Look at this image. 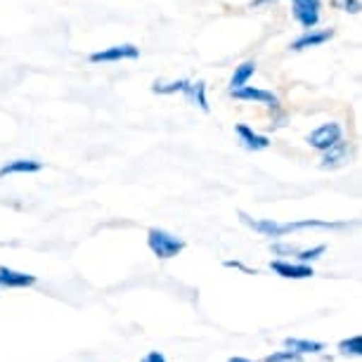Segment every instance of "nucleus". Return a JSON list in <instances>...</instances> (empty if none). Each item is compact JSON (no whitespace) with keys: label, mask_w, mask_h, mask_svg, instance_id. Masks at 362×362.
Here are the masks:
<instances>
[{"label":"nucleus","mask_w":362,"mask_h":362,"mask_svg":"<svg viewBox=\"0 0 362 362\" xmlns=\"http://www.w3.org/2000/svg\"><path fill=\"white\" fill-rule=\"evenodd\" d=\"M239 218H242L244 225H249L251 230L261 232L263 237H270V239H282L286 237L289 232H296V230H303V228H346L344 223H329V221H300V223H277V221H256L251 218L249 214L239 211Z\"/></svg>","instance_id":"nucleus-1"},{"label":"nucleus","mask_w":362,"mask_h":362,"mask_svg":"<svg viewBox=\"0 0 362 362\" xmlns=\"http://www.w3.org/2000/svg\"><path fill=\"white\" fill-rule=\"evenodd\" d=\"M147 244L156 258H173L185 249V242H182L180 237L170 235V232L159 230V228H152L147 232Z\"/></svg>","instance_id":"nucleus-2"},{"label":"nucleus","mask_w":362,"mask_h":362,"mask_svg":"<svg viewBox=\"0 0 362 362\" xmlns=\"http://www.w3.org/2000/svg\"><path fill=\"white\" fill-rule=\"evenodd\" d=\"M140 57V47L133 43H121V45H112L105 47V50H98L90 54L93 64H116V62H126V59H138Z\"/></svg>","instance_id":"nucleus-3"},{"label":"nucleus","mask_w":362,"mask_h":362,"mask_svg":"<svg viewBox=\"0 0 362 362\" xmlns=\"http://www.w3.org/2000/svg\"><path fill=\"white\" fill-rule=\"evenodd\" d=\"M230 95L239 102H256V105H265L272 112H279L282 105H279V98L272 90H265V88H254V86H242L237 90H230Z\"/></svg>","instance_id":"nucleus-4"},{"label":"nucleus","mask_w":362,"mask_h":362,"mask_svg":"<svg viewBox=\"0 0 362 362\" xmlns=\"http://www.w3.org/2000/svg\"><path fill=\"white\" fill-rule=\"evenodd\" d=\"M341 138H344V128H341L337 121H329V124L317 126L315 131L305 138V142H308L313 149H317V152H325V149H329L334 142H339Z\"/></svg>","instance_id":"nucleus-5"},{"label":"nucleus","mask_w":362,"mask_h":362,"mask_svg":"<svg viewBox=\"0 0 362 362\" xmlns=\"http://www.w3.org/2000/svg\"><path fill=\"white\" fill-rule=\"evenodd\" d=\"M320 10H322V0H291V15L303 29H315Z\"/></svg>","instance_id":"nucleus-6"},{"label":"nucleus","mask_w":362,"mask_h":362,"mask_svg":"<svg viewBox=\"0 0 362 362\" xmlns=\"http://www.w3.org/2000/svg\"><path fill=\"white\" fill-rule=\"evenodd\" d=\"M351 152H353V147H351V142H346L344 138H341L339 142H334V145L329 149H325V152H320L322 154V159H320V168H341V166H346L348 161H351Z\"/></svg>","instance_id":"nucleus-7"},{"label":"nucleus","mask_w":362,"mask_h":362,"mask_svg":"<svg viewBox=\"0 0 362 362\" xmlns=\"http://www.w3.org/2000/svg\"><path fill=\"white\" fill-rule=\"evenodd\" d=\"M332 38H334L332 29H305L296 40H291L289 50L291 52H303V50H308V47L325 45L327 40H332Z\"/></svg>","instance_id":"nucleus-8"},{"label":"nucleus","mask_w":362,"mask_h":362,"mask_svg":"<svg viewBox=\"0 0 362 362\" xmlns=\"http://www.w3.org/2000/svg\"><path fill=\"white\" fill-rule=\"evenodd\" d=\"M235 133L239 142H242V147L251 149V152H261V149H268L270 147V138L263 133H256L254 128L247 126V124H237L235 126Z\"/></svg>","instance_id":"nucleus-9"},{"label":"nucleus","mask_w":362,"mask_h":362,"mask_svg":"<svg viewBox=\"0 0 362 362\" xmlns=\"http://www.w3.org/2000/svg\"><path fill=\"white\" fill-rule=\"evenodd\" d=\"M270 270L277 272L284 279H308L315 275L308 263H289V261H272Z\"/></svg>","instance_id":"nucleus-10"},{"label":"nucleus","mask_w":362,"mask_h":362,"mask_svg":"<svg viewBox=\"0 0 362 362\" xmlns=\"http://www.w3.org/2000/svg\"><path fill=\"white\" fill-rule=\"evenodd\" d=\"M36 284V277L26 275V272L12 270L0 265V286H8V289H22V286H31Z\"/></svg>","instance_id":"nucleus-11"},{"label":"nucleus","mask_w":362,"mask_h":362,"mask_svg":"<svg viewBox=\"0 0 362 362\" xmlns=\"http://www.w3.org/2000/svg\"><path fill=\"white\" fill-rule=\"evenodd\" d=\"M40 168H43V163L38 159H15L8 161L5 166H0V177L17 175V173H38Z\"/></svg>","instance_id":"nucleus-12"},{"label":"nucleus","mask_w":362,"mask_h":362,"mask_svg":"<svg viewBox=\"0 0 362 362\" xmlns=\"http://www.w3.org/2000/svg\"><path fill=\"white\" fill-rule=\"evenodd\" d=\"M185 98L192 102L194 107H199L202 112H211V107H209V98H206V83H204V81H197V83H189V88L185 93Z\"/></svg>","instance_id":"nucleus-13"},{"label":"nucleus","mask_w":362,"mask_h":362,"mask_svg":"<svg viewBox=\"0 0 362 362\" xmlns=\"http://www.w3.org/2000/svg\"><path fill=\"white\" fill-rule=\"evenodd\" d=\"M256 74V62H242L239 66H235V74L230 78V90H237V88L247 86Z\"/></svg>","instance_id":"nucleus-14"},{"label":"nucleus","mask_w":362,"mask_h":362,"mask_svg":"<svg viewBox=\"0 0 362 362\" xmlns=\"http://www.w3.org/2000/svg\"><path fill=\"white\" fill-rule=\"evenodd\" d=\"M189 88L187 78H177V81H156L152 86L154 95H175V93H185Z\"/></svg>","instance_id":"nucleus-15"},{"label":"nucleus","mask_w":362,"mask_h":362,"mask_svg":"<svg viewBox=\"0 0 362 362\" xmlns=\"http://www.w3.org/2000/svg\"><path fill=\"white\" fill-rule=\"evenodd\" d=\"M284 346L289 348V351H296V353H320L325 351V346L320 344V341H308V339H286Z\"/></svg>","instance_id":"nucleus-16"},{"label":"nucleus","mask_w":362,"mask_h":362,"mask_svg":"<svg viewBox=\"0 0 362 362\" xmlns=\"http://www.w3.org/2000/svg\"><path fill=\"white\" fill-rule=\"evenodd\" d=\"M327 251L325 244H317V247H313V249H298L296 251V256H298V263H310V261H315V258H320Z\"/></svg>","instance_id":"nucleus-17"},{"label":"nucleus","mask_w":362,"mask_h":362,"mask_svg":"<svg viewBox=\"0 0 362 362\" xmlns=\"http://www.w3.org/2000/svg\"><path fill=\"white\" fill-rule=\"evenodd\" d=\"M339 351L344 353V355H360L362 353V339L360 337H351V339L341 341Z\"/></svg>","instance_id":"nucleus-18"},{"label":"nucleus","mask_w":362,"mask_h":362,"mask_svg":"<svg viewBox=\"0 0 362 362\" xmlns=\"http://www.w3.org/2000/svg\"><path fill=\"white\" fill-rule=\"evenodd\" d=\"M263 362H303V358H300V353L296 351H279V353L268 355Z\"/></svg>","instance_id":"nucleus-19"},{"label":"nucleus","mask_w":362,"mask_h":362,"mask_svg":"<svg viewBox=\"0 0 362 362\" xmlns=\"http://www.w3.org/2000/svg\"><path fill=\"white\" fill-rule=\"evenodd\" d=\"M334 5L341 8L344 12H351V15H360V10H362L360 0H334Z\"/></svg>","instance_id":"nucleus-20"},{"label":"nucleus","mask_w":362,"mask_h":362,"mask_svg":"<svg viewBox=\"0 0 362 362\" xmlns=\"http://www.w3.org/2000/svg\"><path fill=\"white\" fill-rule=\"evenodd\" d=\"M272 251H275V254H296V247H291V244H272Z\"/></svg>","instance_id":"nucleus-21"},{"label":"nucleus","mask_w":362,"mask_h":362,"mask_svg":"<svg viewBox=\"0 0 362 362\" xmlns=\"http://www.w3.org/2000/svg\"><path fill=\"white\" fill-rule=\"evenodd\" d=\"M225 265H228V268H237V270H244V272H247V275H256V270H249L247 265H242V263H239V261H228V263H225Z\"/></svg>","instance_id":"nucleus-22"},{"label":"nucleus","mask_w":362,"mask_h":362,"mask_svg":"<svg viewBox=\"0 0 362 362\" xmlns=\"http://www.w3.org/2000/svg\"><path fill=\"white\" fill-rule=\"evenodd\" d=\"M142 362H166V358H163V355H161V353H156V351H152V353H149V355H147V358H145V360H142Z\"/></svg>","instance_id":"nucleus-23"},{"label":"nucleus","mask_w":362,"mask_h":362,"mask_svg":"<svg viewBox=\"0 0 362 362\" xmlns=\"http://www.w3.org/2000/svg\"><path fill=\"white\" fill-rule=\"evenodd\" d=\"M268 3H272V0H254V3H251V8H261V5H268Z\"/></svg>","instance_id":"nucleus-24"},{"label":"nucleus","mask_w":362,"mask_h":362,"mask_svg":"<svg viewBox=\"0 0 362 362\" xmlns=\"http://www.w3.org/2000/svg\"><path fill=\"white\" fill-rule=\"evenodd\" d=\"M230 362H251V360H247V358H232Z\"/></svg>","instance_id":"nucleus-25"}]
</instances>
